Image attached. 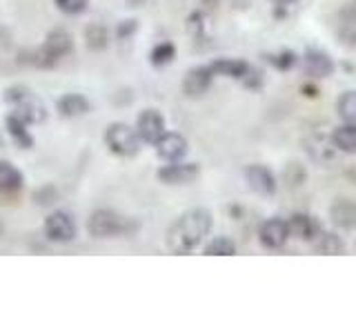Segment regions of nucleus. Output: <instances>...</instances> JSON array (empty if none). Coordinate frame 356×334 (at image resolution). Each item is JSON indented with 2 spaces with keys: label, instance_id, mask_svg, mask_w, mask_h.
Listing matches in <instances>:
<instances>
[{
  "label": "nucleus",
  "instance_id": "nucleus-21",
  "mask_svg": "<svg viewBox=\"0 0 356 334\" xmlns=\"http://www.w3.org/2000/svg\"><path fill=\"white\" fill-rule=\"evenodd\" d=\"M176 58V49L172 42H159L149 54V61L154 67H163V65H170Z\"/></svg>",
  "mask_w": 356,
  "mask_h": 334
},
{
  "label": "nucleus",
  "instance_id": "nucleus-1",
  "mask_svg": "<svg viewBox=\"0 0 356 334\" xmlns=\"http://www.w3.org/2000/svg\"><path fill=\"white\" fill-rule=\"evenodd\" d=\"M211 230V214L205 207H196L178 216L167 230V248L174 254H189L200 245Z\"/></svg>",
  "mask_w": 356,
  "mask_h": 334
},
{
  "label": "nucleus",
  "instance_id": "nucleus-7",
  "mask_svg": "<svg viewBox=\"0 0 356 334\" xmlns=\"http://www.w3.org/2000/svg\"><path fill=\"white\" fill-rule=\"evenodd\" d=\"M136 132L143 143L156 145L165 134V118L161 116V111L156 109H145L140 111V116L136 120Z\"/></svg>",
  "mask_w": 356,
  "mask_h": 334
},
{
  "label": "nucleus",
  "instance_id": "nucleus-9",
  "mask_svg": "<svg viewBox=\"0 0 356 334\" xmlns=\"http://www.w3.org/2000/svg\"><path fill=\"white\" fill-rule=\"evenodd\" d=\"M156 154H159L163 161H170V163L181 161L187 154V141L176 132H165L161 141L156 143Z\"/></svg>",
  "mask_w": 356,
  "mask_h": 334
},
{
  "label": "nucleus",
  "instance_id": "nucleus-17",
  "mask_svg": "<svg viewBox=\"0 0 356 334\" xmlns=\"http://www.w3.org/2000/svg\"><path fill=\"white\" fill-rule=\"evenodd\" d=\"M25 185V176L18 170L16 165H11L9 161H0V192L14 194Z\"/></svg>",
  "mask_w": 356,
  "mask_h": 334
},
{
  "label": "nucleus",
  "instance_id": "nucleus-6",
  "mask_svg": "<svg viewBox=\"0 0 356 334\" xmlns=\"http://www.w3.org/2000/svg\"><path fill=\"white\" fill-rule=\"evenodd\" d=\"M87 230L94 239H111L122 232V218L111 209H96L87 221Z\"/></svg>",
  "mask_w": 356,
  "mask_h": 334
},
{
  "label": "nucleus",
  "instance_id": "nucleus-15",
  "mask_svg": "<svg viewBox=\"0 0 356 334\" xmlns=\"http://www.w3.org/2000/svg\"><path fill=\"white\" fill-rule=\"evenodd\" d=\"M330 218L341 230H354L356 228V203L352 200H337L330 209Z\"/></svg>",
  "mask_w": 356,
  "mask_h": 334
},
{
  "label": "nucleus",
  "instance_id": "nucleus-22",
  "mask_svg": "<svg viewBox=\"0 0 356 334\" xmlns=\"http://www.w3.org/2000/svg\"><path fill=\"white\" fill-rule=\"evenodd\" d=\"M85 38H87V47L89 49H105L107 47V42H109V36H107V29L103 25H92V27H87L85 31Z\"/></svg>",
  "mask_w": 356,
  "mask_h": 334
},
{
  "label": "nucleus",
  "instance_id": "nucleus-19",
  "mask_svg": "<svg viewBox=\"0 0 356 334\" xmlns=\"http://www.w3.org/2000/svg\"><path fill=\"white\" fill-rule=\"evenodd\" d=\"M334 148L345 154H356V122H345L332 134Z\"/></svg>",
  "mask_w": 356,
  "mask_h": 334
},
{
  "label": "nucleus",
  "instance_id": "nucleus-4",
  "mask_svg": "<svg viewBox=\"0 0 356 334\" xmlns=\"http://www.w3.org/2000/svg\"><path fill=\"white\" fill-rule=\"evenodd\" d=\"M107 148L118 156H134L140 150V136L138 132L125 125V122H111L105 132Z\"/></svg>",
  "mask_w": 356,
  "mask_h": 334
},
{
  "label": "nucleus",
  "instance_id": "nucleus-23",
  "mask_svg": "<svg viewBox=\"0 0 356 334\" xmlns=\"http://www.w3.org/2000/svg\"><path fill=\"white\" fill-rule=\"evenodd\" d=\"M205 254L207 256H232V254H236V243L227 237H218L207 245Z\"/></svg>",
  "mask_w": 356,
  "mask_h": 334
},
{
  "label": "nucleus",
  "instance_id": "nucleus-13",
  "mask_svg": "<svg viewBox=\"0 0 356 334\" xmlns=\"http://www.w3.org/2000/svg\"><path fill=\"white\" fill-rule=\"evenodd\" d=\"M305 72L312 78H330L334 74V61L325 51L321 49H309L305 54Z\"/></svg>",
  "mask_w": 356,
  "mask_h": 334
},
{
  "label": "nucleus",
  "instance_id": "nucleus-5",
  "mask_svg": "<svg viewBox=\"0 0 356 334\" xmlns=\"http://www.w3.org/2000/svg\"><path fill=\"white\" fill-rule=\"evenodd\" d=\"M76 234H78V225L70 212L58 209L44 218V237L54 243H70L76 239Z\"/></svg>",
  "mask_w": 356,
  "mask_h": 334
},
{
  "label": "nucleus",
  "instance_id": "nucleus-27",
  "mask_svg": "<svg viewBox=\"0 0 356 334\" xmlns=\"http://www.w3.org/2000/svg\"><path fill=\"white\" fill-rule=\"evenodd\" d=\"M134 31H136V20H122L118 25V29H116L118 38H127V36H131Z\"/></svg>",
  "mask_w": 356,
  "mask_h": 334
},
{
  "label": "nucleus",
  "instance_id": "nucleus-10",
  "mask_svg": "<svg viewBox=\"0 0 356 334\" xmlns=\"http://www.w3.org/2000/svg\"><path fill=\"white\" fill-rule=\"evenodd\" d=\"M245 181H248V185L254 189L256 194L270 196L276 192V178L263 165H250L248 170H245Z\"/></svg>",
  "mask_w": 356,
  "mask_h": 334
},
{
  "label": "nucleus",
  "instance_id": "nucleus-26",
  "mask_svg": "<svg viewBox=\"0 0 356 334\" xmlns=\"http://www.w3.org/2000/svg\"><path fill=\"white\" fill-rule=\"evenodd\" d=\"M87 5H89V0H56V7H58L67 16L83 14V11L87 9Z\"/></svg>",
  "mask_w": 356,
  "mask_h": 334
},
{
  "label": "nucleus",
  "instance_id": "nucleus-11",
  "mask_svg": "<svg viewBox=\"0 0 356 334\" xmlns=\"http://www.w3.org/2000/svg\"><path fill=\"white\" fill-rule=\"evenodd\" d=\"M216 74L211 72V67H194V70H189L185 81H183V89L189 98H196V96H203L209 85H211V78Z\"/></svg>",
  "mask_w": 356,
  "mask_h": 334
},
{
  "label": "nucleus",
  "instance_id": "nucleus-12",
  "mask_svg": "<svg viewBox=\"0 0 356 334\" xmlns=\"http://www.w3.org/2000/svg\"><path fill=\"white\" fill-rule=\"evenodd\" d=\"M198 176V167L194 163H176V165H165L159 170V178L167 185H183L192 183Z\"/></svg>",
  "mask_w": 356,
  "mask_h": 334
},
{
  "label": "nucleus",
  "instance_id": "nucleus-14",
  "mask_svg": "<svg viewBox=\"0 0 356 334\" xmlns=\"http://www.w3.org/2000/svg\"><path fill=\"white\" fill-rule=\"evenodd\" d=\"M5 127H7V134L11 138H14V143L18 145V148L22 150H29L31 145H33V136H31V132L27 129L29 127V122L27 120H22L18 114H11L5 118Z\"/></svg>",
  "mask_w": 356,
  "mask_h": 334
},
{
  "label": "nucleus",
  "instance_id": "nucleus-28",
  "mask_svg": "<svg viewBox=\"0 0 356 334\" xmlns=\"http://www.w3.org/2000/svg\"><path fill=\"white\" fill-rule=\"evenodd\" d=\"M274 3H276V5H294L296 0H274Z\"/></svg>",
  "mask_w": 356,
  "mask_h": 334
},
{
  "label": "nucleus",
  "instance_id": "nucleus-25",
  "mask_svg": "<svg viewBox=\"0 0 356 334\" xmlns=\"http://www.w3.org/2000/svg\"><path fill=\"white\" fill-rule=\"evenodd\" d=\"M343 250H345V245L337 234H323L321 241L316 243V252L321 254H341Z\"/></svg>",
  "mask_w": 356,
  "mask_h": 334
},
{
  "label": "nucleus",
  "instance_id": "nucleus-3",
  "mask_svg": "<svg viewBox=\"0 0 356 334\" xmlns=\"http://www.w3.org/2000/svg\"><path fill=\"white\" fill-rule=\"evenodd\" d=\"M74 49V38L67 29H51L44 38L42 47L36 54V65L40 67H54L58 65L67 54Z\"/></svg>",
  "mask_w": 356,
  "mask_h": 334
},
{
  "label": "nucleus",
  "instance_id": "nucleus-16",
  "mask_svg": "<svg viewBox=\"0 0 356 334\" xmlns=\"http://www.w3.org/2000/svg\"><path fill=\"white\" fill-rule=\"evenodd\" d=\"M58 114L63 118H78V116H83L89 111V100L83 96V94H65L58 98Z\"/></svg>",
  "mask_w": 356,
  "mask_h": 334
},
{
  "label": "nucleus",
  "instance_id": "nucleus-8",
  "mask_svg": "<svg viewBox=\"0 0 356 334\" xmlns=\"http://www.w3.org/2000/svg\"><path fill=\"white\" fill-rule=\"evenodd\" d=\"M259 239H261V243L265 245L267 250L283 248V245L287 243V239H289L287 221H283V218H270V221H265L263 225H261Z\"/></svg>",
  "mask_w": 356,
  "mask_h": 334
},
{
  "label": "nucleus",
  "instance_id": "nucleus-20",
  "mask_svg": "<svg viewBox=\"0 0 356 334\" xmlns=\"http://www.w3.org/2000/svg\"><path fill=\"white\" fill-rule=\"evenodd\" d=\"M211 72L218 76H227V78H243L250 72V65L245 61H234V58H220L209 65Z\"/></svg>",
  "mask_w": 356,
  "mask_h": 334
},
{
  "label": "nucleus",
  "instance_id": "nucleus-2",
  "mask_svg": "<svg viewBox=\"0 0 356 334\" xmlns=\"http://www.w3.org/2000/svg\"><path fill=\"white\" fill-rule=\"evenodd\" d=\"M5 100L11 105L14 114H18L22 120H27L29 125L33 122H42L47 116V107L42 100L31 92L27 85H11L5 89Z\"/></svg>",
  "mask_w": 356,
  "mask_h": 334
},
{
  "label": "nucleus",
  "instance_id": "nucleus-24",
  "mask_svg": "<svg viewBox=\"0 0 356 334\" xmlns=\"http://www.w3.org/2000/svg\"><path fill=\"white\" fill-rule=\"evenodd\" d=\"M339 114L343 120L348 122H356V92H345L339 98Z\"/></svg>",
  "mask_w": 356,
  "mask_h": 334
},
{
  "label": "nucleus",
  "instance_id": "nucleus-18",
  "mask_svg": "<svg viewBox=\"0 0 356 334\" xmlns=\"http://www.w3.org/2000/svg\"><path fill=\"white\" fill-rule=\"evenodd\" d=\"M287 228H289V237H296L298 241H312L318 232L314 218L307 214H294L287 221Z\"/></svg>",
  "mask_w": 356,
  "mask_h": 334
}]
</instances>
